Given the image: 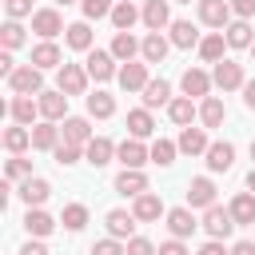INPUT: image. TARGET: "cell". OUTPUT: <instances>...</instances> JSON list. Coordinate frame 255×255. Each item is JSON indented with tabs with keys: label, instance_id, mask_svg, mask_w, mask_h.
Instances as JSON below:
<instances>
[{
	"label": "cell",
	"instance_id": "obj_51",
	"mask_svg": "<svg viewBox=\"0 0 255 255\" xmlns=\"http://www.w3.org/2000/svg\"><path fill=\"white\" fill-rule=\"evenodd\" d=\"M159 255H191V251L183 247V239H167V243H159Z\"/></svg>",
	"mask_w": 255,
	"mask_h": 255
},
{
	"label": "cell",
	"instance_id": "obj_41",
	"mask_svg": "<svg viewBox=\"0 0 255 255\" xmlns=\"http://www.w3.org/2000/svg\"><path fill=\"white\" fill-rule=\"evenodd\" d=\"M60 223H64L68 231H84V223H88V207H84V203H68L64 215H60Z\"/></svg>",
	"mask_w": 255,
	"mask_h": 255
},
{
	"label": "cell",
	"instance_id": "obj_30",
	"mask_svg": "<svg viewBox=\"0 0 255 255\" xmlns=\"http://www.w3.org/2000/svg\"><path fill=\"white\" fill-rule=\"evenodd\" d=\"M32 147H40V151H56V147H60V128H52L48 120L36 124V128H32Z\"/></svg>",
	"mask_w": 255,
	"mask_h": 255
},
{
	"label": "cell",
	"instance_id": "obj_49",
	"mask_svg": "<svg viewBox=\"0 0 255 255\" xmlns=\"http://www.w3.org/2000/svg\"><path fill=\"white\" fill-rule=\"evenodd\" d=\"M4 8H8V16H12V20H20V16H28V12H32V0H4Z\"/></svg>",
	"mask_w": 255,
	"mask_h": 255
},
{
	"label": "cell",
	"instance_id": "obj_42",
	"mask_svg": "<svg viewBox=\"0 0 255 255\" xmlns=\"http://www.w3.org/2000/svg\"><path fill=\"white\" fill-rule=\"evenodd\" d=\"M175 151H179V143H171V139H155V143H151V163L167 167V163H175Z\"/></svg>",
	"mask_w": 255,
	"mask_h": 255
},
{
	"label": "cell",
	"instance_id": "obj_16",
	"mask_svg": "<svg viewBox=\"0 0 255 255\" xmlns=\"http://www.w3.org/2000/svg\"><path fill=\"white\" fill-rule=\"evenodd\" d=\"M143 24H147V32H163V28H171L167 0H147V4H143Z\"/></svg>",
	"mask_w": 255,
	"mask_h": 255
},
{
	"label": "cell",
	"instance_id": "obj_13",
	"mask_svg": "<svg viewBox=\"0 0 255 255\" xmlns=\"http://www.w3.org/2000/svg\"><path fill=\"white\" fill-rule=\"evenodd\" d=\"M195 227H199V223H195L191 207H171V211H167V231H171V239H187Z\"/></svg>",
	"mask_w": 255,
	"mask_h": 255
},
{
	"label": "cell",
	"instance_id": "obj_15",
	"mask_svg": "<svg viewBox=\"0 0 255 255\" xmlns=\"http://www.w3.org/2000/svg\"><path fill=\"white\" fill-rule=\"evenodd\" d=\"M116 191H120V195H131V199H139V195L147 191V175H143V171L124 167V171L116 175Z\"/></svg>",
	"mask_w": 255,
	"mask_h": 255
},
{
	"label": "cell",
	"instance_id": "obj_58",
	"mask_svg": "<svg viewBox=\"0 0 255 255\" xmlns=\"http://www.w3.org/2000/svg\"><path fill=\"white\" fill-rule=\"evenodd\" d=\"M56 4H60V8H68V4H76V0H56Z\"/></svg>",
	"mask_w": 255,
	"mask_h": 255
},
{
	"label": "cell",
	"instance_id": "obj_21",
	"mask_svg": "<svg viewBox=\"0 0 255 255\" xmlns=\"http://www.w3.org/2000/svg\"><path fill=\"white\" fill-rule=\"evenodd\" d=\"M48 195H52V183H48V179H40V175H32V179H24V183H20V199H24L28 207H40Z\"/></svg>",
	"mask_w": 255,
	"mask_h": 255
},
{
	"label": "cell",
	"instance_id": "obj_28",
	"mask_svg": "<svg viewBox=\"0 0 255 255\" xmlns=\"http://www.w3.org/2000/svg\"><path fill=\"white\" fill-rule=\"evenodd\" d=\"M167 116H171V124L191 128V120H195V104H191V96H175V100L167 104Z\"/></svg>",
	"mask_w": 255,
	"mask_h": 255
},
{
	"label": "cell",
	"instance_id": "obj_32",
	"mask_svg": "<svg viewBox=\"0 0 255 255\" xmlns=\"http://www.w3.org/2000/svg\"><path fill=\"white\" fill-rule=\"evenodd\" d=\"M139 48H143V44H135L131 32H116V40H112V56H116L120 64H131V56H135Z\"/></svg>",
	"mask_w": 255,
	"mask_h": 255
},
{
	"label": "cell",
	"instance_id": "obj_59",
	"mask_svg": "<svg viewBox=\"0 0 255 255\" xmlns=\"http://www.w3.org/2000/svg\"><path fill=\"white\" fill-rule=\"evenodd\" d=\"M251 159H255V139H251Z\"/></svg>",
	"mask_w": 255,
	"mask_h": 255
},
{
	"label": "cell",
	"instance_id": "obj_38",
	"mask_svg": "<svg viewBox=\"0 0 255 255\" xmlns=\"http://www.w3.org/2000/svg\"><path fill=\"white\" fill-rule=\"evenodd\" d=\"M143 64H163V56H167V40L159 36V32H147V40H143Z\"/></svg>",
	"mask_w": 255,
	"mask_h": 255
},
{
	"label": "cell",
	"instance_id": "obj_50",
	"mask_svg": "<svg viewBox=\"0 0 255 255\" xmlns=\"http://www.w3.org/2000/svg\"><path fill=\"white\" fill-rule=\"evenodd\" d=\"M231 4V12L239 16V20H247V16H255V0H227Z\"/></svg>",
	"mask_w": 255,
	"mask_h": 255
},
{
	"label": "cell",
	"instance_id": "obj_12",
	"mask_svg": "<svg viewBox=\"0 0 255 255\" xmlns=\"http://www.w3.org/2000/svg\"><path fill=\"white\" fill-rule=\"evenodd\" d=\"M116 80H120V88H124V92H143V88L151 84V80H147V64H135V60H131V64H124Z\"/></svg>",
	"mask_w": 255,
	"mask_h": 255
},
{
	"label": "cell",
	"instance_id": "obj_20",
	"mask_svg": "<svg viewBox=\"0 0 255 255\" xmlns=\"http://www.w3.org/2000/svg\"><path fill=\"white\" fill-rule=\"evenodd\" d=\"M231 163H235V147L227 139L207 147V171H231Z\"/></svg>",
	"mask_w": 255,
	"mask_h": 255
},
{
	"label": "cell",
	"instance_id": "obj_37",
	"mask_svg": "<svg viewBox=\"0 0 255 255\" xmlns=\"http://www.w3.org/2000/svg\"><path fill=\"white\" fill-rule=\"evenodd\" d=\"M223 32H227V48H251V44H255V40H251V24H247V20H231Z\"/></svg>",
	"mask_w": 255,
	"mask_h": 255
},
{
	"label": "cell",
	"instance_id": "obj_46",
	"mask_svg": "<svg viewBox=\"0 0 255 255\" xmlns=\"http://www.w3.org/2000/svg\"><path fill=\"white\" fill-rule=\"evenodd\" d=\"M4 171H8V179H32V163L20 159V155H12V159L4 163Z\"/></svg>",
	"mask_w": 255,
	"mask_h": 255
},
{
	"label": "cell",
	"instance_id": "obj_19",
	"mask_svg": "<svg viewBox=\"0 0 255 255\" xmlns=\"http://www.w3.org/2000/svg\"><path fill=\"white\" fill-rule=\"evenodd\" d=\"M112 155H116V143H112L108 135H96V139L84 147V159H88L92 167H104V163H112Z\"/></svg>",
	"mask_w": 255,
	"mask_h": 255
},
{
	"label": "cell",
	"instance_id": "obj_18",
	"mask_svg": "<svg viewBox=\"0 0 255 255\" xmlns=\"http://www.w3.org/2000/svg\"><path fill=\"white\" fill-rule=\"evenodd\" d=\"M211 84H215V80H211L207 72H199V68H187V72H183V80H179V88H183V96H203V100H207V92H211Z\"/></svg>",
	"mask_w": 255,
	"mask_h": 255
},
{
	"label": "cell",
	"instance_id": "obj_3",
	"mask_svg": "<svg viewBox=\"0 0 255 255\" xmlns=\"http://www.w3.org/2000/svg\"><path fill=\"white\" fill-rule=\"evenodd\" d=\"M32 32H36L40 40H52V36H60V32H68V28H64V20H60L56 8H40V12H32Z\"/></svg>",
	"mask_w": 255,
	"mask_h": 255
},
{
	"label": "cell",
	"instance_id": "obj_57",
	"mask_svg": "<svg viewBox=\"0 0 255 255\" xmlns=\"http://www.w3.org/2000/svg\"><path fill=\"white\" fill-rule=\"evenodd\" d=\"M247 191L255 195V167H251V175H247Z\"/></svg>",
	"mask_w": 255,
	"mask_h": 255
},
{
	"label": "cell",
	"instance_id": "obj_36",
	"mask_svg": "<svg viewBox=\"0 0 255 255\" xmlns=\"http://www.w3.org/2000/svg\"><path fill=\"white\" fill-rule=\"evenodd\" d=\"M171 44H175V48H191V44H199V28H195L191 20H175V24H171Z\"/></svg>",
	"mask_w": 255,
	"mask_h": 255
},
{
	"label": "cell",
	"instance_id": "obj_22",
	"mask_svg": "<svg viewBox=\"0 0 255 255\" xmlns=\"http://www.w3.org/2000/svg\"><path fill=\"white\" fill-rule=\"evenodd\" d=\"M131 215H135L139 223H151V219H159V215H163V199H159L155 191H143V195L135 199V207H131Z\"/></svg>",
	"mask_w": 255,
	"mask_h": 255
},
{
	"label": "cell",
	"instance_id": "obj_53",
	"mask_svg": "<svg viewBox=\"0 0 255 255\" xmlns=\"http://www.w3.org/2000/svg\"><path fill=\"white\" fill-rule=\"evenodd\" d=\"M20 255H48V247H44L40 239H28V243L20 247Z\"/></svg>",
	"mask_w": 255,
	"mask_h": 255
},
{
	"label": "cell",
	"instance_id": "obj_29",
	"mask_svg": "<svg viewBox=\"0 0 255 255\" xmlns=\"http://www.w3.org/2000/svg\"><path fill=\"white\" fill-rule=\"evenodd\" d=\"M199 120H203V128H219V124L227 120V108H223V100H219V96H207V100L199 104Z\"/></svg>",
	"mask_w": 255,
	"mask_h": 255
},
{
	"label": "cell",
	"instance_id": "obj_11",
	"mask_svg": "<svg viewBox=\"0 0 255 255\" xmlns=\"http://www.w3.org/2000/svg\"><path fill=\"white\" fill-rule=\"evenodd\" d=\"M104 223H108V235H112V239H135L131 231H135V223H139V219H135L131 211L116 207V211H108V219H104Z\"/></svg>",
	"mask_w": 255,
	"mask_h": 255
},
{
	"label": "cell",
	"instance_id": "obj_27",
	"mask_svg": "<svg viewBox=\"0 0 255 255\" xmlns=\"http://www.w3.org/2000/svg\"><path fill=\"white\" fill-rule=\"evenodd\" d=\"M64 40H68V48H76V52H92V28H88V20H76V24H68Z\"/></svg>",
	"mask_w": 255,
	"mask_h": 255
},
{
	"label": "cell",
	"instance_id": "obj_10",
	"mask_svg": "<svg viewBox=\"0 0 255 255\" xmlns=\"http://www.w3.org/2000/svg\"><path fill=\"white\" fill-rule=\"evenodd\" d=\"M187 207H215V183L207 179V175H199V179H191L187 183Z\"/></svg>",
	"mask_w": 255,
	"mask_h": 255
},
{
	"label": "cell",
	"instance_id": "obj_48",
	"mask_svg": "<svg viewBox=\"0 0 255 255\" xmlns=\"http://www.w3.org/2000/svg\"><path fill=\"white\" fill-rule=\"evenodd\" d=\"M128 255H159V247L151 243V239H128Z\"/></svg>",
	"mask_w": 255,
	"mask_h": 255
},
{
	"label": "cell",
	"instance_id": "obj_17",
	"mask_svg": "<svg viewBox=\"0 0 255 255\" xmlns=\"http://www.w3.org/2000/svg\"><path fill=\"white\" fill-rule=\"evenodd\" d=\"M227 211H231L235 227H251V223H255V195H251V191H239Z\"/></svg>",
	"mask_w": 255,
	"mask_h": 255
},
{
	"label": "cell",
	"instance_id": "obj_47",
	"mask_svg": "<svg viewBox=\"0 0 255 255\" xmlns=\"http://www.w3.org/2000/svg\"><path fill=\"white\" fill-rule=\"evenodd\" d=\"M92 255H128V243H120V239H100V243L92 247Z\"/></svg>",
	"mask_w": 255,
	"mask_h": 255
},
{
	"label": "cell",
	"instance_id": "obj_60",
	"mask_svg": "<svg viewBox=\"0 0 255 255\" xmlns=\"http://www.w3.org/2000/svg\"><path fill=\"white\" fill-rule=\"evenodd\" d=\"M179 4H191V0H179Z\"/></svg>",
	"mask_w": 255,
	"mask_h": 255
},
{
	"label": "cell",
	"instance_id": "obj_44",
	"mask_svg": "<svg viewBox=\"0 0 255 255\" xmlns=\"http://www.w3.org/2000/svg\"><path fill=\"white\" fill-rule=\"evenodd\" d=\"M80 8H84V20H104V16H112V0H80Z\"/></svg>",
	"mask_w": 255,
	"mask_h": 255
},
{
	"label": "cell",
	"instance_id": "obj_61",
	"mask_svg": "<svg viewBox=\"0 0 255 255\" xmlns=\"http://www.w3.org/2000/svg\"><path fill=\"white\" fill-rule=\"evenodd\" d=\"M251 56H255V44H251Z\"/></svg>",
	"mask_w": 255,
	"mask_h": 255
},
{
	"label": "cell",
	"instance_id": "obj_45",
	"mask_svg": "<svg viewBox=\"0 0 255 255\" xmlns=\"http://www.w3.org/2000/svg\"><path fill=\"white\" fill-rule=\"evenodd\" d=\"M52 155H56V163H60V167H72V163H80V147H76V143H64V139H60V147H56Z\"/></svg>",
	"mask_w": 255,
	"mask_h": 255
},
{
	"label": "cell",
	"instance_id": "obj_31",
	"mask_svg": "<svg viewBox=\"0 0 255 255\" xmlns=\"http://www.w3.org/2000/svg\"><path fill=\"white\" fill-rule=\"evenodd\" d=\"M24 227H28V231H32L36 239H44V235H48V231L56 227V219H52V215H48L44 207H28V215H24Z\"/></svg>",
	"mask_w": 255,
	"mask_h": 255
},
{
	"label": "cell",
	"instance_id": "obj_25",
	"mask_svg": "<svg viewBox=\"0 0 255 255\" xmlns=\"http://www.w3.org/2000/svg\"><path fill=\"white\" fill-rule=\"evenodd\" d=\"M8 112H12V120H16L20 128H32V120L40 116V104H32V96H16V100L8 104Z\"/></svg>",
	"mask_w": 255,
	"mask_h": 255
},
{
	"label": "cell",
	"instance_id": "obj_1",
	"mask_svg": "<svg viewBox=\"0 0 255 255\" xmlns=\"http://www.w3.org/2000/svg\"><path fill=\"white\" fill-rule=\"evenodd\" d=\"M8 88L16 92V96H40L44 92V72L40 68H32V64H24V68H16L12 76H8Z\"/></svg>",
	"mask_w": 255,
	"mask_h": 255
},
{
	"label": "cell",
	"instance_id": "obj_40",
	"mask_svg": "<svg viewBox=\"0 0 255 255\" xmlns=\"http://www.w3.org/2000/svg\"><path fill=\"white\" fill-rule=\"evenodd\" d=\"M28 143H32V131H28V128H20V124H16V128H8V131H4V147H8L12 155H20Z\"/></svg>",
	"mask_w": 255,
	"mask_h": 255
},
{
	"label": "cell",
	"instance_id": "obj_33",
	"mask_svg": "<svg viewBox=\"0 0 255 255\" xmlns=\"http://www.w3.org/2000/svg\"><path fill=\"white\" fill-rule=\"evenodd\" d=\"M223 48H227V36H223V32H211V36L199 40V56H203L207 64H219V60H223Z\"/></svg>",
	"mask_w": 255,
	"mask_h": 255
},
{
	"label": "cell",
	"instance_id": "obj_55",
	"mask_svg": "<svg viewBox=\"0 0 255 255\" xmlns=\"http://www.w3.org/2000/svg\"><path fill=\"white\" fill-rule=\"evenodd\" d=\"M231 255H255V243H251V239H239V243L231 247Z\"/></svg>",
	"mask_w": 255,
	"mask_h": 255
},
{
	"label": "cell",
	"instance_id": "obj_35",
	"mask_svg": "<svg viewBox=\"0 0 255 255\" xmlns=\"http://www.w3.org/2000/svg\"><path fill=\"white\" fill-rule=\"evenodd\" d=\"M143 12H135V4H128V0H120L116 8H112V24H116V32H131V24L139 20Z\"/></svg>",
	"mask_w": 255,
	"mask_h": 255
},
{
	"label": "cell",
	"instance_id": "obj_14",
	"mask_svg": "<svg viewBox=\"0 0 255 255\" xmlns=\"http://www.w3.org/2000/svg\"><path fill=\"white\" fill-rule=\"evenodd\" d=\"M64 143H76V147H88L96 135H92V128H88V120H80V116H68L64 120Z\"/></svg>",
	"mask_w": 255,
	"mask_h": 255
},
{
	"label": "cell",
	"instance_id": "obj_7",
	"mask_svg": "<svg viewBox=\"0 0 255 255\" xmlns=\"http://www.w3.org/2000/svg\"><path fill=\"white\" fill-rule=\"evenodd\" d=\"M211 80H215L223 92H235V88H243V84H247V80H243V64H235V60H219Z\"/></svg>",
	"mask_w": 255,
	"mask_h": 255
},
{
	"label": "cell",
	"instance_id": "obj_2",
	"mask_svg": "<svg viewBox=\"0 0 255 255\" xmlns=\"http://www.w3.org/2000/svg\"><path fill=\"white\" fill-rule=\"evenodd\" d=\"M203 231H207L211 239H227V235L235 231V219H231V211H223L219 203H215V207H207V211H203Z\"/></svg>",
	"mask_w": 255,
	"mask_h": 255
},
{
	"label": "cell",
	"instance_id": "obj_5",
	"mask_svg": "<svg viewBox=\"0 0 255 255\" xmlns=\"http://www.w3.org/2000/svg\"><path fill=\"white\" fill-rule=\"evenodd\" d=\"M199 20L223 32V28L231 24V4H227V0H199Z\"/></svg>",
	"mask_w": 255,
	"mask_h": 255
},
{
	"label": "cell",
	"instance_id": "obj_6",
	"mask_svg": "<svg viewBox=\"0 0 255 255\" xmlns=\"http://www.w3.org/2000/svg\"><path fill=\"white\" fill-rule=\"evenodd\" d=\"M84 68H88V76H92V80H112V76H120V72H116V56H112V52H100V48H96V52H88Z\"/></svg>",
	"mask_w": 255,
	"mask_h": 255
},
{
	"label": "cell",
	"instance_id": "obj_24",
	"mask_svg": "<svg viewBox=\"0 0 255 255\" xmlns=\"http://www.w3.org/2000/svg\"><path fill=\"white\" fill-rule=\"evenodd\" d=\"M207 131L203 128H183L179 131V151H187V155H207Z\"/></svg>",
	"mask_w": 255,
	"mask_h": 255
},
{
	"label": "cell",
	"instance_id": "obj_8",
	"mask_svg": "<svg viewBox=\"0 0 255 255\" xmlns=\"http://www.w3.org/2000/svg\"><path fill=\"white\" fill-rule=\"evenodd\" d=\"M84 88H88V68L64 64V68H60V92H64V96H84Z\"/></svg>",
	"mask_w": 255,
	"mask_h": 255
},
{
	"label": "cell",
	"instance_id": "obj_34",
	"mask_svg": "<svg viewBox=\"0 0 255 255\" xmlns=\"http://www.w3.org/2000/svg\"><path fill=\"white\" fill-rule=\"evenodd\" d=\"M159 104H171V84H167V80H151V84L143 88V108L151 112V108H159Z\"/></svg>",
	"mask_w": 255,
	"mask_h": 255
},
{
	"label": "cell",
	"instance_id": "obj_26",
	"mask_svg": "<svg viewBox=\"0 0 255 255\" xmlns=\"http://www.w3.org/2000/svg\"><path fill=\"white\" fill-rule=\"evenodd\" d=\"M128 131H131V139H147V135L155 131V120H151V112H147V108H135V112H128Z\"/></svg>",
	"mask_w": 255,
	"mask_h": 255
},
{
	"label": "cell",
	"instance_id": "obj_56",
	"mask_svg": "<svg viewBox=\"0 0 255 255\" xmlns=\"http://www.w3.org/2000/svg\"><path fill=\"white\" fill-rule=\"evenodd\" d=\"M243 104L255 112V80H247V84H243Z\"/></svg>",
	"mask_w": 255,
	"mask_h": 255
},
{
	"label": "cell",
	"instance_id": "obj_9",
	"mask_svg": "<svg viewBox=\"0 0 255 255\" xmlns=\"http://www.w3.org/2000/svg\"><path fill=\"white\" fill-rule=\"evenodd\" d=\"M36 104H40V116H44L48 124H56V120H64V116H68V96H64L60 88H56V92H40V100H36Z\"/></svg>",
	"mask_w": 255,
	"mask_h": 255
},
{
	"label": "cell",
	"instance_id": "obj_43",
	"mask_svg": "<svg viewBox=\"0 0 255 255\" xmlns=\"http://www.w3.org/2000/svg\"><path fill=\"white\" fill-rule=\"evenodd\" d=\"M0 44H4V52H12V48H20V44H24V28H20L16 20H8V24L0 28Z\"/></svg>",
	"mask_w": 255,
	"mask_h": 255
},
{
	"label": "cell",
	"instance_id": "obj_54",
	"mask_svg": "<svg viewBox=\"0 0 255 255\" xmlns=\"http://www.w3.org/2000/svg\"><path fill=\"white\" fill-rule=\"evenodd\" d=\"M16 72V60H12V52H4L0 56V76H12Z\"/></svg>",
	"mask_w": 255,
	"mask_h": 255
},
{
	"label": "cell",
	"instance_id": "obj_39",
	"mask_svg": "<svg viewBox=\"0 0 255 255\" xmlns=\"http://www.w3.org/2000/svg\"><path fill=\"white\" fill-rule=\"evenodd\" d=\"M116 112V100L108 96V92H92L88 96V116H96V120H108Z\"/></svg>",
	"mask_w": 255,
	"mask_h": 255
},
{
	"label": "cell",
	"instance_id": "obj_4",
	"mask_svg": "<svg viewBox=\"0 0 255 255\" xmlns=\"http://www.w3.org/2000/svg\"><path fill=\"white\" fill-rule=\"evenodd\" d=\"M116 159L124 163V167H131V171H139L147 159H151V147H143L139 139H124L120 147H116Z\"/></svg>",
	"mask_w": 255,
	"mask_h": 255
},
{
	"label": "cell",
	"instance_id": "obj_52",
	"mask_svg": "<svg viewBox=\"0 0 255 255\" xmlns=\"http://www.w3.org/2000/svg\"><path fill=\"white\" fill-rule=\"evenodd\" d=\"M199 255H231V251L223 247V239H207V243L199 247Z\"/></svg>",
	"mask_w": 255,
	"mask_h": 255
},
{
	"label": "cell",
	"instance_id": "obj_23",
	"mask_svg": "<svg viewBox=\"0 0 255 255\" xmlns=\"http://www.w3.org/2000/svg\"><path fill=\"white\" fill-rule=\"evenodd\" d=\"M60 60H64V56H60V48H56L52 40H40V44L32 48V68H40V72H44V68H64Z\"/></svg>",
	"mask_w": 255,
	"mask_h": 255
}]
</instances>
